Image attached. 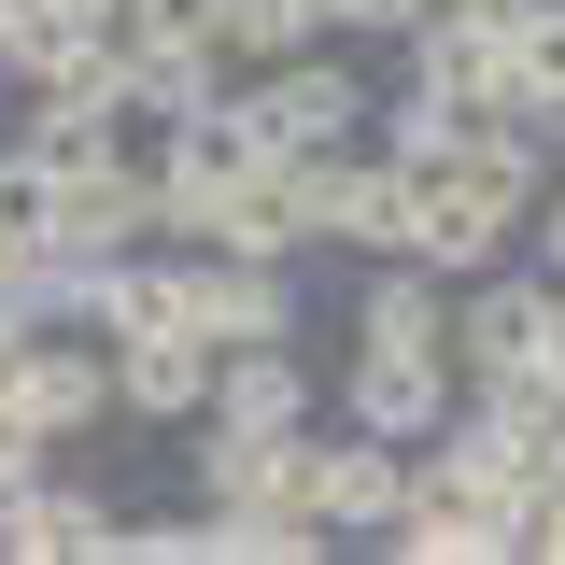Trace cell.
<instances>
[{"label": "cell", "mask_w": 565, "mask_h": 565, "mask_svg": "<svg viewBox=\"0 0 565 565\" xmlns=\"http://www.w3.org/2000/svg\"><path fill=\"white\" fill-rule=\"evenodd\" d=\"M523 212H537V170L452 141V156H424V170H411V255H424L438 282H467V269H494V255H523Z\"/></svg>", "instance_id": "cell-1"}, {"label": "cell", "mask_w": 565, "mask_h": 565, "mask_svg": "<svg viewBox=\"0 0 565 565\" xmlns=\"http://www.w3.org/2000/svg\"><path fill=\"white\" fill-rule=\"evenodd\" d=\"M282 199H297V241H340V255H411V170H396L382 141L282 156Z\"/></svg>", "instance_id": "cell-2"}, {"label": "cell", "mask_w": 565, "mask_h": 565, "mask_svg": "<svg viewBox=\"0 0 565 565\" xmlns=\"http://www.w3.org/2000/svg\"><path fill=\"white\" fill-rule=\"evenodd\" d=\"M367 71H353V43L326 29V43H297V57H269V71H241V114H255V141L269 156H326V141H367Z\"/></svg>", "instance_id": "cell-3"}, {"label": "cell", "mask_w": 565, "mask_h": 565, "mask_svg": "<svg viewBox=\"0 0 565 565\" xmlns=\"http://www.w3.org/2000/svg\"><path fill=\"white\" fill-rule=\"evenodd\" d=\"M367 552H396V565H509V494L452 481L438 452H411V494H396V523Z\"/></svg>", "instance_id": "cell-4"}, {"label": "cell", "mask_w": 565, "mask_h": 565, "mask_svg": "<svg viewBox=\"0 0 565 565\" xmlns=\"http://www.w3.org/2000/svg\"><path fill=\"white\" fill-rule=\"evenodd\" d=\"M494 367H552V269L523 255L452 282V382H494Z\"/></svg>", "instance_id": "cell-5"}, {"label": "cell", "mask_w": 565, "mask_h": 565, "mask_svg": "<svg viewBox=\"0 0 565 565\" xmlns=\"http://www.w3.org/2000/svg\"><path fill=\"white\" fill-rule=\"evenodd\" d=\"M0 411H14V424H43V438L114 424V340L85 353V340H57V326H29V340L0 353Z\"/></svg>", "instance_id": "cell-6"}, {"label": "cell", "mask_w": 565, "mask_h": 565, "mask_svg": "<svg viewBox=\"0 0 565 565\" xmlns=\"http://www.w3.org/2000/svg\"><path fill=\"white\" fill-rule=\"evenodd\" d=\"M396 494H411V452L396 438H297V509L326 523V537H382L396 523Z\"/></svg>", "instance_id": "cell-7"}, {"label": "cell", "mask_w": 565, "mask_h": 565, "mask_svg": "<svg viewBox=\"0 0 565 565\" xmlns=\"http://www.w3.org/2000/svg\"><path fill=\"white\" fill-rule=\"evenodd\" d=\"M452 353H367L353 340V367H340V424H367V438H396V452H424L438 424H452Z\"/></svg>", "instance_id": "cell-8"}, {"label": "cell", "mask_w": 565, "mask_h": 565, "mask_svg": "<svg viewBox=\"0 0 565 565\" xmlns=\"http://www.w3.org/2000/svg\"><path fill=\"white\" fill-rule=\"evenodd\" d=\"M156 241V170L114 156L85 184H43V255H141Z\"/></svg>", "instance_id": "cell-9"}, {"label": "cell", "mask_w": 565, "mask_h": 565, "mask_svg": "<svg viewBox=\"0 0 565 565\" xmlns=\"http://www.w3.org/2000/svg\"><path fill=\"white\" fill-rule=\"evenodd\" d=\"M199 411H212V340L128 326L114 340V424H199Z\"/></svg>", "instance_id": "cell-10"}, {"label": "cell", "mask_w": 565, "mask_h": 565, "mask_svg": "<svg viewBox=\"0 0 565 565\" xmlns=\"http://www.w3.org/2000/svg\"><path fill=\"white\" fill-rule=\"evenodd\" d=\"M0 156H14L29 184H85V170L128 156V114H99V99H71V85H29V114H14Z\"/></svg>", "instance_id": "cell-11"}, {"label": "cell", "mask_w": 565, "mask_h": 565, "mask_svg": "<svg viewBox=\"0 0 565 565\" xmlns=\"http://www.w3.org/2000/svg\"><path fill=\"white\" fill-rule=\"evenodd\" d=\"M0 565H128V509H114V494H85V481H43L29 509H14Z\"/></svg>", "instance_id": "cell-12"}, {"label": "cell", "mask_w": 565, "mask_h": 565, "mask_svg": "<svg viewBox=\"0 0 565 565\" xmlns=\"http://www.w3.org/2000/svg\"><path fill=\"white\" fill-rule=\"evenodd\" d=\"M311 424H199V509H297Z\"/></svg>", "instance_id": "cell-13"}, {"label": "cell", "mask_w": 565, "mask_h": 565, "mask_svg": "<svg viewBox=\"0 0 565 565\" xmlns=\"http://www.w3.org/2000/svg\"><path fill=\"white\" fill-rule=\"evenodd\" d=\"M353 340H367V353H452V282L424 269V255H367Z\"/></svg>", "instance_id": "cell-14"}, {"label": "cell", "mask_w": 565, "mask_h": 565, "mask_svg": "<svg viewBox=\"0 0 565 565\" xmlns=\"http://www.w3.org/2000/svg\"><path fill=\"white\" fill-rule=\"evenodd\" d=\"M128 43V29H114ZM199 99H226V57L212 43H128V71H114V114L128 128H184Z\"/></svg>", "instance_id": "cell-15"}, {"label": "cell", "mask_w": 565, "mask_h": 565, "mask_svg": "<svg viewBox=\"0 0 565 565\" xmlns=\"http://www.w3.org/2000/svg\"><path fill=\"white\" fill-rule=\"evenodd\" d=\"M199 424H311V367H297V340L212 353V411H199Z\"/></svg>", "instance_id": "cell-16"}, {"label": "cell", "mask_w": 565, "mask_h": 565, "mask_svg": "<svg viewBox=\"0 0 565 565\" xmlns=\"http://www.w3.org/2000/svg\"><path fill=\"white\" fill-rule=\"evenodd\" d=\"M509 99H552L565 114V0H523V29H509Z\"/></svg>", "instance_id": "cell-17"}, {"label": "cell", "mask_w": 565, "mask_h": 565, "mask_svg": "<svg viewBox=\"0 0 565 565\" xmlns=\"http://www.w3.org/2000/svg\"><path fill=\"white\" fill-rule=\"evenodd\" d=\"M128 565H226V509H141Z\"/></svg>", "instance_id": "cell-18"}, {"label": "cell", "mask_w": 565, "mask_h": 565, "mask_svg": "<svg viewBox=\"0 0 565 565\" xmlns=\"http://www.w3.org/2000/svg\"><path fill=\"white\" fill-rule=\"evenodd\" d=\"M212 14H226V0H114L128 43H212ZM212 57H226V43H212Z\"/></svg>", "instance_id": "cell-19"}, {"label": "cell", "mask_w": 565, "mask_h": 565, "mask_svg": "<svg viewBox=\"0 0 565 565\" xmlns=\"http://www.w3.org/2000/svg\"><path fill=\"white\" fill-rule=\"evenodd\" d=\"M424 14H438V0H326V29H340V43H411Z\"/></svg>", "instance_id": "cell-20"}, {"label": "cell", "mask_w": 565, "mask_h": 565, "mask_svg": "<svg viewBox=\"0 0 565 565\" xmlns=\"http://www.w3.org/2000/svg\"><path fill=\"white\" fill-rule=\"evenodd\" d=\"M509 552H537V565H565V481H537L523 509H509Z\"/></svg>", "instance_id": "cell-21"}, {"label": "cell", "mask_w": 565, "mask_h": 565, "mask_svg": "<svg viewBox=\"0 0 565 565\" xmlns=\"http://www.w3.org/2000/svg\"><path fill=\"white\" fill-rule=\"evenodd\" d=\"M523 269H552V282H565V170L537 184V212H523Z\"/></svg>", "instance_id": "cell-22"}, {"label": "cell", "mask_w": 565, "mask_h": 565, "mask_svg": "<svg viewBox=\"0 0 565 565\" xmlns=\"http://www.w3.org/2000/svg\"><path fill=\"white\" fill-rule=\"evenodd\" d=\"M438 14H467V29H494V43L523 29V0H438Z\"/></svg>", "instance_id": "cell-23"}, {"label": "cell", "mask_w": 565, "mask_h": 565, "mask_svg": "<svg viewBox=\"0 0 565 565\" xmlns=\"http://www.w3.org/2000/svg\"><path fill=\"white\" fill-rule=\"evenodd\" d=\"M43 14H57V29H114V0H43Z\"/></svg>", "instance_id": "cell-24"}, {"label": "cell", "mask_w": 565, "mask_h": 565, "mask_svg": "<svg viewBox=\"0 0 565 565\" xmlns=\"http://www.w3.org/2000/svg\"><path fill=\"white\" fill-rule=\"evenodd\" d=\"M14 14H29V0H0V29H14Z\"/></svg>", "instance_id": "cell-25"}]
</instances>
